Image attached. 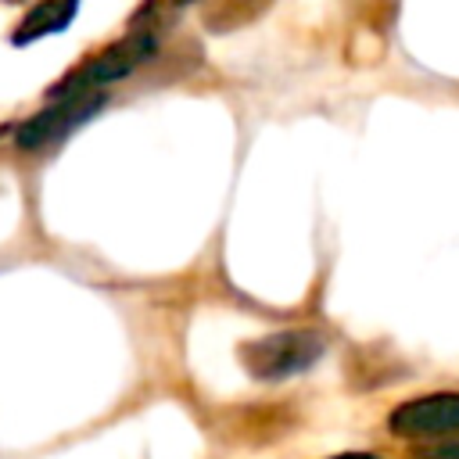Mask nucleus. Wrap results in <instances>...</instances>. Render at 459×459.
<instances>
[{"instance_id":"obj_4","label":"nucleus","mask_w":459,"mask_h":459,"mask_svg":"<svg viewBox=\"0 0 459 459\" xmlns=\"http://www.w3.org/2000/svg\"><path fill=\"white\" fill-rule=\"evenodd\" d=\"M387 430L394 437H412V441H434L448 437L459 430V394H423L394 405L387 416Z\"/></svg>"},{"instance_id":"obj_3","label":"nucleus","mask_w":459,"mask_h":459,"mask_svg":"<svg viewBox=\"0 0 459 459\" xmlns=\"http://www.w3.org/2000/svg\"><path fill=\"white\" fill-rule=\"evenodd\" d=\"M104 108V90L90 93H68V97H50V104L36 115H29L22 126H14V143L22 151H43L54 147L61 136H68L75 126L93 118Z\"/></svg>"},{"instance_id":"obj_1","label":"nucleus","mask_w":459,"mask_h":459,"mask_svg":"<svg viewBox=\"0 0 459 459\" xmlns=\"http://www.w3.org/2000/svg\"><path fill=\"white\" fill-rule=\"evenodd\" d=\"M158 50V32L147 25H133L122 39L108 43L104 50L90 54L86 61H79L65 79H57L50 86V97H68V93H90V90H104L126 75H133L151 54Z\"/></svg>"},{"instance_id":"obj_8","label":"nucleus","mask_w":459,"mask_h":459,"mask_svg":"<svg viewBox=\"0 0 459 459\" xmlns=\"http://www.w3.org/2000/svg\"><path fill=\"white\" fill-rule=\"evenodd\" d=\"M4 133H7V126H0V136H4Z\"/></svg>"},{"instance_id":"obj_6","label":"nucleus","mask_w":459,"mask_h":459,"mask_svg":"<svg viewBox=\"0 0 459 459\" xmlns=\"http://www.w3.org/2000/svg\"><path fill=\"white\" fill-rule=\"evenodd\" d=\"M330 459H377L373 452H341V455H330Z\"/></svg>"},{"instance_id":"obj_7","label":"nucleus","mask_w":459,"mask_h":459,"mask_svg":"<svg viewBox=\"0 0 459 459\" xmlns=\"http://www.w3.org/2000/svg\"><path fill=\"white\" fill-rule=\"evenodd\" d=\"M169 7H183V4H194V0H165Z\"/></svg>"},{"instance_id":"obj_2","label":"nucleus","mask_w":459,"mask_h":459,"mask_svg":"<svg viewBox=\"0 0 459 459\" xmlns=\"http://www.w3.org/2000/svg\"><path fill=\"white\" fill-rule=\"evenodd\" d=\"M323 348H326L323 333L301 326V330H276V333L255 337V341L240 344L237 359L244 362V369L255 380H287V377L312 369L316 359L323 355Z\"/></svg>"},{"instance_id":"obj_5","label":"nucleus","mask_w":459,"mask_h":459,"mask_svg":"<svg viewBox=\"0 0 459 459\" xmlns=\"http://www.w3.org/2000/svg\"><path fill=\"white\" fill-rule=\"evenodd\" d=\"M75 11H79V0H36L22 14V22L14 25L11 43L14 47H25L32 39H43V36H54V32L68 29L75 22Z\"/></svg>"}]
</instances>
